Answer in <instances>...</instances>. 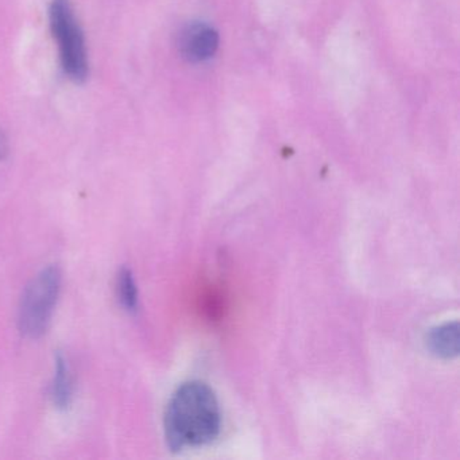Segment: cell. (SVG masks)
<instances>
[{
	"mask_svg": "<svg viewBox=\"0 0 460 460\" xmlns=\"http://www.w3.org/2000/svg\"><path fill=\"white\" fill-rule=\"evenodd\" d=\"M115 290H117L118 301L122 308L128 314H136L139 308L138 285H137L133 271L126 266L118 271Z\"/></svg>",
	"mask_w": 460,
	"mask_h": 460,
	"instance_id": "cell-7",
	"label": "cell"
},
{
	"mask_svg": "<svg viewBox=\"0 0 460 460\" xmlns=\"http://www.w3.org/2000/svg\"><path fill=\"white\" fill-rule=\"evenodd\" d=\"M430 354L440 359H452L459 355V323H444L432 328L425 339Z\"/></svg>",
	"mask_w": 460,
	"mask_h": 460,
	"instance_id": "cell-5",
	"label": "cell"
},
{
	"mask_svg": "<svg viewBox=\"0 0 460 460\" xmlns=\"http://www.w3.org/2000/svg\"><path fill=\"white\" fill-rule=\"evenodd\" d=\"M50 397H52L53 405L63 411L71 405L74 398L71 367L61 352H58L55 358V373H53L52 386H50Z\"/></svg>",
	"mask_w": 460,
	"mask_h": 460,
	"instance_id": "cell-6",
	"label": "cell"
},
{
	"mask_svg": "<svg viewBox=\"0 0 460 460\" xmlns=\"http://www.w3.org/2000/svg\"><path fill=\"white\" fill-rule=\"evenodd\" d=\"M219 47L217 31L203 22L185 26L179 36V50L185 60L193 64L211 60Z\"/></svg>",
	"mask_w": 460,
	"mask_h": 460,
	"instance_id": "cell-4",
	"label": "cell"
},
{
	"mask_svg": "<svg viewBox=\"0 0 460 460\" xmlns=\"http://www.w3.org/2000/svg\"><path fill=\"white\" fill-rule=\"evenodd\" d=\"M63 287L58 266H47L33 277L23 290L18 311V325L26 338L39 339L47 332L55 314Z\"/></svg>",
	"mask_w": 460,
	"mask_h": 460,
	"instance_id": "cell-2",
	"label": "cell"
},
{
	"mask_svg": "<svg viewBox=\"0 0 460 460\" xmlns=\"http://www.w3.org/2000/svg\"><path fill=\"white\" fill-rule=\"evenodd\" d=\"M49 22L64 74L72 82H85L90 71L87 47L82 26L69 0H53L49 9Z\"/></svg>",
	"mask_w": 460,
	"mask_h": 460,
	"instance_id": "cell-3",
	"label": "cell"
},
{
	"mask_svg": "<svg viewBox=\"0 0 460 460\" xmlns=\"http://www.w3.org/2000/svg\"><path fill=\"white\" fill-rule=\"evenodd\" d=\"M220 429L219 402L208 385L185 382L172 394L164 416V432L172 451L211 444L220 435Z\"/></svg>",
	"mask_w": 460,
	"mask_h": 460,
	"instance_id": "cell-1",
	"label": "cell"
},
{
	"mask_svg": "<svg viewBox=\"0 0 460 460\" xmlns=\"http://www.w3.org/2000/svg\"><path fill=\"white\" fill-rule=\"evenodd\" d=\"M9 155V142L4 131L0 130V160H4Z\"/></svg>",
	"mask_w": 460,
	"mask_h": 460,
	"instance_id": "cell-8",
	"label": "cell"
}]
</instances>
